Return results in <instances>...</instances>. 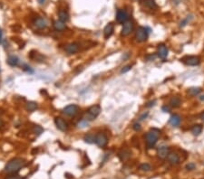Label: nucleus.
Returning a JSON list of instances; mask_svg holds the SVG:
<instances>
[{"mask_svg":"<svg viewBox=\"0 0 204 179\" xmlns=\"http://www.w3.org/2000/svg\"><path fill=\"white\" fill-rule=\"evenodd\" d=\"M166 158H167V160H168V163L172 165V166H176L180 163V157L177 153H175V152H170Z\"/></svg>","mask_w":204,"mask_h":179,"instance_id":"14","label":"nucleus"},{"mask_svg":"<svg viewBox=\"0 0 204 179\" xmlns=\"http://www.w3.org/2000/svg\"><path fill=\"white\" fill-rule=\"evenodd\" d=\"M143 5L148 7V8H150V9H152V10H154V9H157L158 8V6H157L156 2H155V0H143Z\"/></svg>","mask_w":204,"mask_h":179,"instance_id":"23","label":"nucleus"},{"mask_svg":"<svg viewBox=\"0 0 204 179\" xmlns=\"http://www.w3.org/2000/svg\"><path fill=\"white\" fill-rule=\"evenodd\" d=\"M162 110L163 111V112H170V107L169 106H167V105H164V106H162Z\"/></svg>","mask_w":204,"mask_h":179,"instance_id":"40","label":"nucleus"},{"mask_svg":"<svg viewBox=\"0 0 204 179\" xmlns=\"http://www.w3.org/2000/svg\"><path fill=\"white\" fill-rule=\"evenodd\" d=\"M200 91H201V89L200 87H191V88L188 89V91H187L188 94L191 96H197L200 93Z\"/></svg>","mask_w":204,"mask_h":179,"instance_id":"27","label":"nucleus"},{"mask_svg":"<svg viewBox=\"0 0 204 179\" xmlns=\"http://www.w3.org/2000/svg\"><path fill=\"white\" fill-rule=\"evenodd\" d=\"M133 129L135 130V131H140L142 129V127L140 125V123H138V122H135V123H133Z\"/></svg>","mask_w":204,"mask_h":179,"instance_id":"36","label":"nucleus"},{"mask_svg":"<svg viewBox=\"0 0 204 179\" xmlns=\"http://www.w3.org/2000/svg\"><path fill=\"white\" fill-rule=\"evenodd\" d=\"M155 103H156V100H151V101H149V102H147L146 103V107L147 108H152V107H153L154 105H155Z\"/></svg>","mask_w":204,"mask_h":179,"instance_id":"38","label":"nucleus"},{"mask_svg":"<svg viewBox=\"0 0 204 179\" xmlns=\"http://www.w3.org/2000/svg\"><path fill=\"white\" fill-rule=\"evenodd\" d=\"M54 28L56 31H64V29L66 28V23H64L60 20H55L54 22Z\"/></svg>","mask_w":204,"mask_h":179,"instance_id":"20","label":"nucleus"},{"mask_svg":"<svg viewBox=\"0 0 204 179\" xmlns=\"http://www.w3.org/2000/svg\"><path fill=\"white\" fill-rule=\"evenodd\" d=\"M58 16H59V20L64 22V23H66L69 20V15L66 11H64V10H60L58 12Z\"/></svg>","mask_w":204,"mask_h":179,"instance_id":"24","label":"nucleus"},{"mask_svg":"<svg viewBox=\"0 0 204 179\" xmlns=\"http://www.w3.org/2000/svg\"><path fill=\"white\" fill-rule=\"evenodd\" d=\"M203 179H204V178H203Z\"/></svg>","mask_w":204,"mask_h":179,"instance_id":"46","label":"nucleus"},{"mask_svg":"<svg viewBox=\"0 0 204 179\" xmlns=\"http://www.w3.org/2000/svg\"><path fill=\"white\" fill-rule=\"evenodd\" d=\"M168 48L164 44H161L157 47V56L161 59H166L167 56H168Z\"/></svg>","mask_w":204,"mask_h":179,"instance_id":"9","label":"nucleus"},{"mask_svg":"<svg viewBox=\"0 0 204 179\" xmlns=\"http://www.w3.org/2000/svg\"><path fill=\"white\" fill-rule=\"evenodd\" d=\"M198 98H199V100H200L204 101V95H200V96H199Z\"/></svg>","mask_w":204,"mask_h":179,"instance_id":"44","label":"nucleus"},{"mask_svg":"<svg viewBox=\"0 0 204 179\" xmlns=\"http://www.w3.org/2000/svg\"><path fill=\"white\" fill-rule=\"evenodd\" d=\"M200 119L204 122V111H202L200 114Z\"/></svg>","mask_w":204,"mask_h":179,"instance_id":"42","label":"nucleus"},{"mask_svg":"<svg viewBox=\"0 0 204 179\" xmlns=\"http://www.w3.org/2000/svg\"><path fill=\"white\" fill-rule=\"evenodd\" d=\"M183 63H185L188 66H197L200 63V59L198 56H186L181 60Z\"/></svg>","mask_w":204,"mask_h":179,"instance_id":"7","label":"nucleus"},{"mask_svg":"<svg viewBox=\"0 0 204 179\" xmlns=\"http://www.w3.org/2000/svg\"><path fill=\"white\" fill-rule=\"evenodd\" d=\"M181 104V98L178 96H173L170 100V105L172 108H179Z\"/></svg>","mask_w":204,"mask_h":179,"instance_id":"21","label":"nucleus"},{"mask_svg":"<svg viewBox=\"0 0 204 179\" xmlns=\"http://www.w3.org/2000/svg\"><path fill=\"white\" fill-rule=\"evenodd\" d=\"M32 130H33V133H35V135H37V136L41 135L44 132V128L41 126H39V125H35L33 127Z\"/></svg>","mask_w":204,"mask_h":179,"instance_id":"29","label":"nucleus"},{"mask_svg":"<svg viewBox=\"0 0 204 179\" xmlns=\"http://www.w3.org/2000/svg\"><path fill=\"white\" fill-rule=\"evenodd\" d=\"M148 115H149V113H148V112H143V114L140 116V118H139V120H144L148 117Z\"/></svg>","mask_w":204,"mask_h":179,"instance_id":"39","label":"nucleus"},{"mask_svg":"<svg viewBox=\"0 0 204 179\" xmlns=\"http://www.w3.org/2000/svg\"><path fill=\"white\" fill-rule=\"evenodd\" d=\"M160 132L161 131L157 128H152L151 130H149L145 135V142H146V146L147 147L151 149L152 148L156 143L157 141L159 139L160 137Z\"/></svg>","mask_w":204,"mask_h":179,"instance_id":"2","label":"nucleus"},{"mask_svg":"<svg viewBox=\"0 0 204 179\" xmlns=\"http://www.w3.org/2000/svg\"><path fill=\"white\" fill-rule=\"evenodd\" d=\"M88 122L89 121H87L86 119H81L78 123H77V128H85V127H87L88 126Z\"/></svg>","mask_w":204,"mask_h":179,"instance_id":"31","label":"nucleus"},{"mask_svg":"<svg viewBox=\"0 0 204 179\" xmlns=\"http://www.w3.org/2000/svg\"><path fill=\"white\" fill-rule=\"evenodd\" d=\"M129 19V15L127 14V12L125 10H123V9H119L116 13V21L120 24H124L125 22H127Z\"/></svg>","mask_w":204,"mask_h":179,"instance_id":"11","label":"nucleus"},{"mask_svg":"<svg viewBox=\"0 0 204 179\" xmlns=\"http://www.w3.org/2000/svg\"><path fill=\"white\" fill-rule=\"evenodd\" d=\"M26 165L25 160L21 157H15L7 162L5 167V171L8 174H16L18 171Z\"/></svg>","mask_w":204,"mask_h":179,"instance_id":"1","label":"nucleus"},{"mask_svg":"<svg viewBox=\"0 0 204 179\" xmlns=\"http://www.w3.org/2000/svg\"><path fill=\"white\" fill-rule=\"evenodd\" d=\"M132 70V65H125L124 67H123L122 68V70H121V72H120V73L121 74H123V73H126V72H128L129 71H131Z\"/></svg>","mask_w":204,"mask_h":179,"instance_id":"33","label":"nucleus"},{"mask_svg":"<svg viewBox=\"0 0 204 179\" xmlns=\"http://www.w3.org/2000/svg\"><path fill=\"white\" fill-rule=\"evenodd\" d=\"M99 147H104L108 144V138L104 133L99 132L95 134V142Z\"/></svg>","mask_w":204,"mask_h":179,"instance_id":"6","label":"nucleus"},{"mask_svg":"<svg viewBox=\"0 0 204 179\" xmlns=\"http://www.w3.org/2000/svg\"><path fill=\"white\" fill-rule=\"evenodd\" d=\"M83 140H85V143H88V144L95 143V134H92V133L86 134L85 137H83Z\"/></svg>","mask_w":204,"mask_h":179,"instance_id":"26","label":"nucleus"},{"mask_svg":"<svg viewBox=\"0 0 204 179\" xmlns=\"http://www.w3.org/2000/svg\"><path fill=\"white\" fill-rule=\"evenodd\" d=\"M3 126H4V121L1 119H0V128H2Z\"/></svg>","mask_w":204,"mask_h":179,"instance_id":"45","label":"nucleus"},{"mask_svg":"<svg viewBox=\"0 0 204 179\" xmlns=\"http://www.w3.org/2000/svg\"><path fill=\"white\" fill-rule=\"evenodd\" d=\"M102 109L100 105H92L88 108V110L85 111V115H83V119H86L87 121H92L95 120L101 113Z\"/></svg>","mask_w":204,"mask_h":179,"instance_id":"3","label":"nucleus"},{"mask_svg":"<svg viewBox=\"0 0 204 179\" xmlns=\"http://www.w3.org/2000/svg\"><path fill=\"white\" fill-rule=\"evenodd\" d=\"M202 129H203V127L200 125V124H195L193 125L191 128V131L192 135L194 136H199L201 132H202Z\"/></svg>","mask_w":204,"mask_h":179,"instance_id":"22","label":"nucleus"},{"mask_svg":"<svg viewBox=\"0 0 204 179\" xmlns=\"http://www.w3.org/2000/svg\"><path fill=\"white\" fill-rule=\"evenodd\" d=\"M37 1H38V3H39L40 5H44V4L45 3L46 0H37Z\"/></svg>","mask_w":204,"mask_h":179,"instance_id":"43","label":"nucleus"},{"mask_svg":"<svg viewBox=\"0 0 204 179\" xmlns=\"http://www.w3.org/2000/svg\"><path fill=\"white\" fill-rule=\"evenodd\" d=\"M79 107L76 104H70L63 109V113L69 117H76L79 112Z\"/></svg>","mask_w":204,"mask_h":179,"instance_id":"5","label":"nucleus"},{"mask_svg":"<svg viewBox=\"0 0 204 179\" xmlns=\"http://www.w3.org/2000/svg\"><path fill=\"white\" fill-rule=\"evenodd\" d=\"M157 57V54L155 53H151V54H147L145 56V60L147 62H152V61H154Z\"/></svg>","mask_w":204,"mask_h":179,"instance_id":"32","label":"nucleus"},{"mask_svg":"<svg viewBox=\"0 0 204 179\" xmlns=\"http://www.w3.org/2000/svg\"><path fill=\"white\" fill-rule=\"evenodd\" d=\"M151 29L149 27L139 26L135 31V40L139 43H143L148 39Z\"/></svg>","mask_w":204,"mask_h":179,"instance_id":"4","label":"nucleus"},{"mask_svg":"<svg viewBox=\"0 0 204 179\" xmlns=\"http://www.w3.org/2000/svg\"><path fill=\"white\" fill-rule=\"evenodd\" d=\"M5 179H23V177L20 176V175H16V174H12L10 175L6 176Z\"/></svg>","mask_w":204,"mask_h":179,"instance_id":"35","label":"nucleus"},{"mask_svg":"<svg viewBox=\"0 0 204 179\" xmlns=\"http://www.w3.org/2000/svg\"><path fill=\"white\" fill-rule=\"evenodd\" d=\"M3 43V32L0 29V44Z\"/></svg>","mask_w":204,"mask_h":179,"instance_id":"41","label":"nucleus"},{"mask_svg":"<svg viewBox=\"0 0 204 179\" xmlns=\"http://www.w3.org/2000/svg\"><path fill=\"white\" fill-rule=\"evenodd\" d=\"M170 153V148L167 146H161L157 150V156L160 159H165Z\"/></svg>","mask_w":204,"mask_h":179,"instance_id":"16","label":"nucleus"},{"mask_svg":"<svg viewBox=\"0 0 204 179\" xmlns=\"http://www.w3.org/2000/svg\"><path fill=\"white\" fill-rule=\"evenodd\" d=\"M195 167H196V165L194 164V163H189V164H187L186 165V166H185V168L187 169L188 171H191V170H193V169H195Z\"/></svg>","mask_w":204,"mask_h":179,"instance_id":"34","label":"nucleus"},{"mask_svg":"<svg viewBox=\"0 0 204 179\" xmlns=\"http://www.w3.org/2000/svg\"><path fill=\"white\" fill-rule=\"evenodd\" d=\"M133 30V24L132 21H127L124 24L122 31H121V35L122 36H127L131 34Z\"/></svg>","mask_w":204,"mask_h":179,"instance_id":"10","label":"nucleus"},{"mask_svg":"<svg viewBox=\"0 0 204 179\" xmlns=\"http://www.w3.org/2000/svg\"><path fill=\"white\" fill-rule=\"evenodd\" d=\"M23 70H24L25 72H28V73H33V72H34V71L31 69V67L27 66V65H24Z\"/></svg>","mask_w":204,"mask_h":179,"instance_id":"37","label":"nucleus"},{"mask_svg":"<svg viewBox=\"0 0 204 179\" xmlns=\"http://www.w3.org/2000/svg\"><path fill=\"white\" fill-rule=\"evenodd\" d=\"M169 123L172 127H178L180 125V123H181V117L178 114L172 115L170 119H169Z\"/></svg>","mask_w":204,"mask_h":179,"instance_id":"18","label":"nucleus"},{"mask_svg":"<svg viewBox=\"0 0 204 179\" xmlns=\"http://www.w3.org/2000/svg\"><path fill=\"white\" fill-rule=\"evenodd\" d=\"M79 49H80L79 44L76 43H71V44H68L64 46V51L69 54L76 53L79 51Z\"/></svg>","mask_w":204,"mask_h":179,"instance_id":"13","label":"nucleus"},{"mask_svg":"<svg viewBox=\"0 0 204 179\" xmlns=\"http://www.w3.org/2000/svg\"><path fill=\"white\" fill-rule=\"evenodd\" d=\"M6 62H7L8 65H10V66L15 67V66H17L18 63H19V59H18V57H16V56H15V55H10V56H8Z\"/></svg>","mask_w":204,"mask_h":179,"instance_id":"19","label":"nucleus"},{"mask_svg":"<svg viewBox=\"0 0 204 179\" xmlns=\"http://www.w3.org/2000/svg\"><path fill=\"white\" fill-rule=\"evenodd\" d=\"M114 26L112 23H109L106 25V26L104 27V38L105 39H108L109 37L112 36L113 33H114Z\"/></svg>","mask_w":204,"mask_h":179,"instance_id":"17","label":"nucleus"},{"mask_svg":"<svg viewBox=\"0 0 204 179\" xmlns=\"http://www.w3.org/2000/svg\"><path fill=\"white\" fill-rule=\"evenodd\" d=\"M139 169L143 172H149L151 171V169H152V166L150 164H148V163H143L142 165H140V166H139Z\"/></svg>","mask_w":204,"mask_h":179,"instance_id":"30","label":"nucleus"},{"mask_svg":"<svg viewBox=\"0 0 204 179\" xmlns=\"http://www.w3.org/2000/svg\"><path fill=\"white\" fill-rule=\"evenodd\" d=\"M37 103L35 102V101H28V102H26V104H25V109L26 110H28L30 112L32 111H35L36 109H37Z\"/></svg>","mask_w":204,"mask_h":179,"instance_id":"25","label":"nucleus"},{"mask_svg":"<svg viewBox=\"0 0 204 179\" xmlns=\"http://www.w3.org/2000/svg\"><path fill=\"white\" fill-rule=\"evenodd\" d=\"M132 156V152L131 150H129L127 148H123L119 151L118 153V157L119 159L121 160V161H126V160H128L130 157H131Z\"/></svg>","mask_w":204,"mask_h":179,"instance_id":"15","label":"nucleus"},{"mask_svg":"<svg viewBox=\"0 0 204 179\" xmlns=\"http://www.w3.org/2000/svg\"><path fill=\"white\" fill-rule=\"evenodd\" d=\"M33 24L37 28V29H44V28H46V26H47V21H46L45 18L44 17H36L34 19L33 21Z\"/></svg>","mask_w":204,"mask_h":179,"instance_id":"12","label":"nucleus"},{"mask_svg":"<svg viewBox=\"0 0 204 179\" xmlns=\"http://www.w3.org/2000/svg\"><path fill=\"white\" fill-rule=\"evenodd\" d=\"M54 124L56 126V128L63 131V132H66V131L68 129V124L67 122L64 120V119L60 118V117H56L54 119Z\"/></svg>","mask_w":204,"mask_h":179,"instance_id":"8","label":"nucleus"},{"mask_svg":"<svg viewBox=\"0 0 204 179\" xmlns=\"http://www.w3.org/2000/svg\"><path fill=\"white\" fill-rule=\"evenodd\" d=\"M193 19V15H187L186 17H184L183 19L180 22V27H184V26H186L187 25H189V23Z\"/></svg>","mask_w":204,"mask_h":179,"instance_id":"28","label":"nucleus"}]
</instances>
